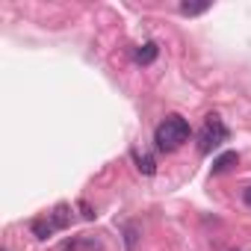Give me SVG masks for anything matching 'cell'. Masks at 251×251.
Segmentation results:
<instances>
[{
  "label": "cell",
  "instance_id": "ba28073f",
  "mask_svg": "<svg viewBox=\"0 0 251 251\" xmlns=\"http://www.w3.org/2000/svg\"><path fill=\"white\" fill-rule=\"evenodd\" d=\"M207 9H210L207 0H201V3H180V12L183 15H204Z\"/></svg>",
  "mask_w": 251,
  "mask_h": 251
},
{
  "label": "cell",
  "instance_id": "9c48e42d",
  "mask_svg": "<svg viewBox=\"0 0 251 251\" xmlns=\"http://www.w3.org/2000/svg\"><path fill=\"white\" fill-rule=\"evenodd\" d=\"M80 213H83V219H95V213H92L89 204H80Z\"/></svg>",
  "mask_w": 251,
  "mask_h": 251
},
{
  "label": "cell",
  "instance_id": "3957f363",
  "mask_svg": "<svg viewBox=\"0 0 251 251\" xmlns=\"http://www.w3.org/2000/svg\"><path fill=\"white\" fill-rule=\"evenodd\" d=\"M30 230H33L36 239H48V236L56 230V225H53L50 216H42V219H33V222H30Z\"/></svg>",
  "mask_w": 251,
  "mask_h": 251
},
{
  "label": "cell",
  "instance_id": "277c9868",
  "mask_svg": "<svg viewBox=\"0 0 251 251\" xmlns=\"http://www.w3.org/2000/svg\"><path fill=\"white\" fill-rule=\"evenodd\" d=\"M236 163H239V154H236V151H225L222 157H216V160H213V175H222V172L233 169Z\"/></svg>",
  "mask_w": 251,
  "mask_h": 251
},
{
  "label": "cell",
  "instance_id": "7a4b0ae2",
  "mask_svg": "<svg viewBox=\"0 0 251 251\" xmlns=\"http://www.w3.org/2000/svg\"><path fill=\"white\" fill-rule=\"evenodd\" d=\"M227 124L219 118V115H207L204 124H201V130H198V151L201 154H210L216 151L222 142H227Z\"/></svg>",
  "mask_w": 251,
  "mask_h": 251
},
{
  "label": "cell",
  "instance_id": "5b68a950",
  "mask_svg": "<svg viewBox=\"0 0 251 251\" xmlns=\"http://www.w3.org/2000/svg\"><path fill=\"white\" fill-rule=\"evenodd\" d=\"M157 53H160V48H157L154 42H145L142 48H136V53H133V56H136V62H139V65H151V62L157 59Z\"/></svg>",
  "mask_w": 251,
  "mask_h": 251
},
{
  "label": "cell",
  "instance_id": "30bf717a",
  "mask_svg": "<svg viewBox=\"0 0 251 251\" xmlns=\"http://www.w3.org/2000/svg\"><path fill=\"white\" fill-rule=\"evenodd\" d=\"M242 201L251 207V186H245V189H242Z\"/></svg>",
  "mask_w": 251,
  "mask_h": 251
},
{
  "label": "cell",
  "instance_id": "6da1fadb",
  "mask_svg": "<svg viewBox=\"0 0 251 251\" xmlns=\"http://www.w3.org/2000/svg\"><path fill=\"white\" fill-rule=\"evenodd\" d=\"M189 121L183 118V115H177V112H172V115H166L160 124H157V130H154V142H157V148L160 151H177L186 139H189Z\"/></svg>",
  "mask_w": 251,
  "mask_h": 251
},
{
  "label": "cell",
  "instance_id": "52a82bcc",
  "mask_svg": "<svg viewBox=\"0 0 251 251\" xmlns=\"http://www.w3.org/2000/svg\"><path fill=\"white\" fill-rule=\"evenodd\" d=\"M133 160H136V169H139L142 175H154V172H157V160H154L151 154H139V151H133Z\"/></svg>",
  "mask_w": 251,
  "mask_h": 251
},
{
  "label": "cell",
  "instance_id": "8992f818",
  "mask_svg": "<svg viewBox=\"0 0 251 251\" xmlns=\"http://www.w3.org/2000/svg\"><path fill=\"white\" fill-rule=\"evenodd\" d=\"M50 219H53L56 230L68 227V225H71V207H68V204H56V207H53V213H50Z\"/></svg>",
  "mask_w": 251,
  "mask_h": 251
}]
</instances>
